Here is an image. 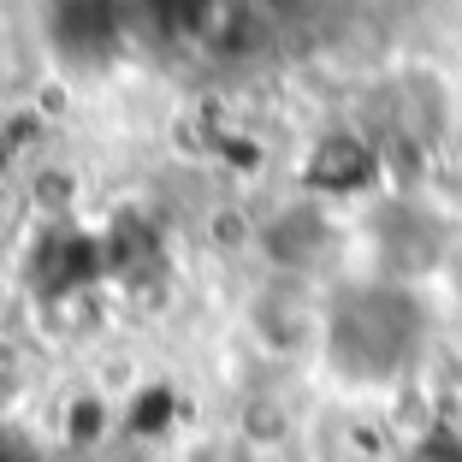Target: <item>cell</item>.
I'll return each instance as SVG.
<instances>
[{
	"instance_id": "1",
	"label": "cell",
	"mask_w": 462,
	"mask_h": 462,
	"mask_svg": "<svg viewBox=\"0 0 462 462\" xmlns=\"http://www.w3.org/2000/svg\"><path fill=\"white\" fill-rule=\"evenodd\" d=\"M427 332H433V314L415 285L356 279L327 297L314 350L344 392H392L427 356Z\"/></svg>"
},
{
	"instance_id": "2",
	"label": "cell",
	"mask_w": 462,
	"mask_h": 462,
	"mask_svg": "<svg viewBox=\"0 0 462 462\" xmlns=\"http://www.w3.org/2000/svg\"><path fill=\"white\" fill-rule=\"evenodd\" d=\"M367 244H374V267L392 285H415L421 273H445L450 261V237L433 214H421L415 202H392L380 208V219L367 226Z\"/></svg>"
},
{
	"instance_id": "3",
	"label": "cell",
	"mask_w": 462,
	"mask_h": 462,
	"mask_svg": "<svg viewBox=\"0 0 462 462\" xmlns=\"http://www.w3.org/2000/svg\"><path fill=\"white\" fill-rule=\"evenodd\" d=\"M320 314H327V302L314 297L302 279H267L249 297L244 327L267 356H297L309 344H320Z\"/></svg>"
},
{
	"instance_id": "4",
	"label": "cell",
	"mask_w": 462,
	"mask_h": 462,
	"mask_svg": "<svg viewBox=\"0 0 462 462\" xmlns=\"http://www.w3.org/2000/svg\"><path fill=\"white\" fill-rule=\"evenodd\" d=\"M255 244H261V255L273 261L279 279H309V273L332 255L338 231H332V219L314 202H291V208H279V214L255 231Z\"/></svg>"
},
{
	"instance_id": "5",
	"label": "cell",
	"mask_w": 462,
	"mask_h": 462,
	"mask_svg": "<svg viewBox=\"0 0 462 462\" xmlns=\"http://www.w3.org/2000/svg\"><path fill=\"white\" fill-rule=\"evenodd\" d=\"M374 172H380V154H374V143L356 131H332L314 143L309 154V184L327 196H350V190H367L374 184Z\"/></svg>"
},
{
	"instance_id": "6",
	"label": "cell",
	"mask_w": 462,
	"mask_h": 462,
	"mask_svg": "<svg viewBox=\"0 0 462 462\" xmlns=\"http://www.w3.org/2000/svg\"><path fill=\"white\" fill-rule=\"evenodd\" d=\"M237 439H244L249 450L285 445V439H291V409H285V397H273V392L249 397V403L237 409Z\"/></svg>"
},
{
	"instance_id": "7",
	"label": "cell",
	"mask_w": 462,
	"mask_h": 462,
	"mask_svg": "<svg viewBox=\"0 0 462 462\" xmlns=\"http://www.w3.org/2000/svg\"><path fill=\"white\" fill-rule=\"evenodd\" d=\"M131 13H143L161 36H178V30H202L214 0H131Z\"/></svg>"
},
{
	"instance_id": "8",
	"label": "cell",
	"mask_w": 462,
	"mask_h": 462,
	"mask_svg": "<svg viewBox=\"0 0 462 462\" xmlns=\"http://www.w3.org/2000/svg\"><path fill=\"white\" fill-rule=\"evenodd\" d=\"M409 462H462V433H457V427H433V433H421V445H415Z\"/></svg>"
},
{
	"instance_id": "9",
	"label": "cell",
	"mask_w": 462,
	"mask_h": 462,
	"mask_svg": "<svg viewBox=\"0 0 462 462\" xmlns=\"http://www.w3.org/2000/svg\"><path fill=\"white\" fill-rule=\"evenodd\" d=\"M101 421H107V409L89 397V403H78V421H71V439H96L101 433Z\"/></svg>"
},
{
	"instance_id": "10",
	"label": "cell",
	"mask_w": 462,
	"mask_h": 462,
	"mask_svg": "<svg viewBox=\"0 0 462 462\" xmlns=\"http://www.w3.org/2000/svg\"><path fill=\"white\" fill-rule=\"evenodd\" d=\"M445 285H450V297L462 302V244L450 249V261H445Z\"/></svg>"
},
{
	"instance_id": "11",
	"label": "cell",
	"mask_w": 462,
	"mask_h": 462,
	"mask_svg": "<svg viewBox=\"0 0 462 462\" xmlns=\"http://www.w3.org/2000/svg\"><path fill=\"white\" fill-rule=\"evenodd\" d=\"M13 403H18V374H13V367H0V415H6Z\"/></svg>"
},
{
	"instance_id": "12",
	"label": "cell",
	"mask_w": 462,
	"mask_h": 462,
	"mask_svg": "<svg viewBox=\"0 0 462 462\" xmlns=\"http://www.w3.org/2000/svg\"><path fill=\"white\" fill-rule=\"evenodd\" d=\"M6 66H13V42H6V30H0V83H6Z\"/></svg>"
},
{
	"instance_id": "13",
	"label": "cell",
	"mask_w": 462,
	"mask_h": 462,
	"mask_svg": "<svg viewBox=\"0 0 462 462\" xmlns=\"http://www.w3.org/2000/svg\"><path fill=\"white\" fill-rule=\"evenodd\" d=\"M0 462H24V457H18V445H13L6 433H0Z\"/></svg>"
}]
</instances>
